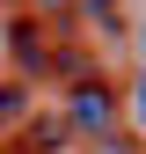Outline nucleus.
Masks as SVG:
<instances>
[{"label": "nucleus", "instance_id": "1", "mask_svg": "<svg viewBox=\"0 0 146 154\" xmlns=\"http://www.w3.org/2000/svg\"><path fill=\"white\" fill-rule=\"evenodd\" d=\"M66 132H80V140H110V132H124V103H117V88L102 81V73H80L66 95Z\"/></svg>", "mask_w": 146, "mask_h": 154}, {"label": "nucleus", "instance_id": "2", "mask_svg": "<svg viewBox=\"0 0 146 154\" xmlns=\"http://www.w3.org/2000/svg\"><path fill=\"white\" fill-rule=\"evenodd\" d=\"M7 51H15V73H51V37H44V22H36V15L22 8L15 15V29H7Z\"/></svg>", "mask_w": 146, "mask_h": 154}, {"label": "nucleus", "instance_id": "3", "mask_svg": "<svg viewBox=\"0 0 146 154\" xmlns=\"http://www.w3.org/2000/svg\"><path fill=\"white\" fill-rule=\"evenodd\" d=\"M7 125H29V88L22 81H0V132Z\"/></svg>", "mask_w": 146, "mask_h": 154}, {"label": "nucleus", "instance_id": "4", "mask_svg": "<svg viewBox=\"0 0 146 154\" xmlns=\"http://www.w3.org/2000/svg\"><path fill=\"white\" fill-rule=\"evenodd\" d=\"M88 22H95L102 37H117L124 29V0H88Z\"/></svg>", "mask_w": 146, "mask_h": 154}, {"label": "nucleus", "instance_id": "5", "mask_svg": "<svg viewBox=\"0 0 146 154\" xmlns=\"http://www.w3.org/2000/svg\"><path fill=\"white\" fill-rule=\"evenodd\" d=\"M88 154H139V147H132V132H110V140H95Z\"/></svg>", "mask_w": 146, "mask_h": 154}, {"label": "nucleus", "instance_id": "6", "mask_svg": "<svg viewBox=\"0 0 146 154\" xmlns=\"http://www.w3.org/2000/svg\"><path fill=\"white\" fill-rule=\"evenodd\" d=\"M22 8H29V15H66L73 0H22Z\"/></svg>", "mask_w": 146, "mask_h": 154}, {"label": "nucleus", "instance_id": "7", "mask_svg": "<svg viewBox=\"0 0 146 154\" xmlns=\"http://www.w3.org/2000/svg\"><path fill=\"white\" fill-rule=\"evenodd\" d=\"M0 8H22V0H0Z\"/></svg>", "mask_w": 146, "mask_h": 154}, {"label": "nucleus", "instance_id": "8", "mask_svg": "<svg viewBox=\"0 0 146 154\" xmlns=\"http://www.w3.org/2000/svg\"><path fill=\"white\" fill-rule=\"evenodd\" d=\"M0 154H7V132H0Z\"/></svg>", "mask_w": 146, "mask_h": 154}]
</instances>
